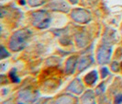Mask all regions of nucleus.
Listing matches in <instances>:
<instances>
[{
  "label": "nucleus",
  "mask_w": 122,
  "mask_h": 104,
  "mask_svg": "<svg viewBox=\"0 0 122 104\" xmlns=\"http://www.w3.org/2000/svg\"><path fill=\"white\" fill-rule=\"evenodd\" d=\"M30 37V31L28 30H19L12 35L9 42V48L14 52L24 49L28 40Z\"/></svg>",
  "instance_id": "1"
},
{
  "label": "nucleus",
  "mask_w": 122,
  "mask_h": 104,
  "mask_svg": "<svg viewBox=\"0 0 122 104\" xmlns=\"http://www.w3.org/2000/svg\"><path fill=\"white\" fill-rule=\"evenodd\" d=\"M51 16L44 10H39L32 13V23L38 29H46L51 23Z\"/></svg>",
  "instance_id": "2"
},
{
  "label": "nucleus",
  "mask_w": 122,
  "mask_h": 104,
  "mask_svg": "<svg viewBox=\"0 0 122 104\" xmlns=\"http://www.w3.org/2000/svg\"><path fill=\"white\" fill-rule=\"evenodd\" d=\"M71 17H72V18H73V20H75L78 23H82V24L88 23L92 18L91 14L88 12L87 10L83 9V8L73 9Z\"/></svg>",
  "instance_id": "3"
},
{
  "label": "nucleus",
  "mask_w": 122,
  "mask_h": 104,
  "mask_svg": "<svg viewBox=\"0 0 122 104\" xmlns=\"http://www.w3.org/2000/svg\"><path fill=\"white\" fill-rule=\"evenodd\" d=\"M112 54V48L108 45H102L97 52V61L100 65L108 64Z\"/></svg>",
  "instance_id": "4"
},
{
  "label": "nucleus",
  "mask_w": 122,
  "mask_h": 104,
  "mask_svg": "<svg viewBox=\"0 0 122 104\" xmlns=\"http://www.w3.org/2000/svg\"><path fill=\"white\" fill-rule=\"evenodd\" d=\"M50 8L53 10H59V11H63V12H68L69 11V6L62 0H54L52 3H51Z\"/></svg>",
  "instance_id": "5"
},
{
  "label": "nucleus",
  "mask_w": 122,
  "mask_h": 104,
  "mask_svg": "<svg viewBox=\"0 0 122 104\" xmlns=\"http://www.w3.org/2000/svg\"><path fill=\"white\" fill-rule=\"evenodd\" d=\"M68 89L71 90V91H73V93L81 94L82 91L84 90V86H83V84L81 83V81L79 79H75L73 80V82L69 85Z\"/></svg>",
  "instance_id": "6"
},
{
  "label": "nucleus",
  "mask_w": 122,
  "mask_h": 104,
  "mask_svg": "<svg viewBox=\"0 0 122 104\" xmlns=\"http://www.w3.org/2000/svg\"><path fill=\"white\" fill-rule=\"evenodd\" d=\"M76 63H77V58L75 56L70 57L66 62V66H65V72L68 75H71L74 72L75 66H76Z\"/></svg>",
  "instance_id": "7"
},
{
  "label": "nucleus",
  "mask_w": 122,
  "mask_h": 104,
  "mask_svg": "<svg viewBox=\"0 0 122 104\" xmlns=\"http://www.w3.org/2000/svg\"><path fill=\"white\" fill-rule=\"evenodd\" d=\"M93 63V58L91 56H83L79 61L78 69L79 71H84L85 69L89 67V66Z\"/></svg>",
  "instance_id": "8"
},
{
  "label": "nucleus",
  "mask_w": 122,
  "mask_h": 104,
  "mask_svg": "<svg viewBox=\"0 0 122 104\" xmlns=\"http://www.w3.org/2000/svg\"><path fill=\"white\" fill-rule=\"evenodd\" d=\"M98 79V75H97V72L96 71V70H94V71H92L90 72L89 74H87L86 77H85V81H86V83L87 85H89V86H93Z\"/></svg>",
  "instance_id": "9"
},
{
  "label": "nucleus",
  "mask_w": 122,
  "mask_h": 104,
  "mask_svg": "<svg viewBox=\"0 0 122 104\" xmlns=\"http://www.w3.org/2000/svg\"><path fill=\"white\" fill-rule=\"evenodd\" d=\"M45 0H28L29 5L31 6H39L44 4Z\"/></svg>",
  "instance_id": "10"
},
{
  "label": "nucleus",
  "mask_w": 122,
  "mask_h": 104,
  "mask_svg": "<svg viewBox=\"0 0 122 104\" xmlns=\"http://www.w3.org/2000/svg\"><path fill=\"white\" fill-rule=\"evenodd\" d=\"M9 77H10V78H11V80H12L13 82L19 83V78H18V77H17V75H16V69H13L12 71L9 72Z\"/></svg>",
  "instance_id": "11"
},
{
  "label": "nucleus",
  "mask_w": 122,
  "mask_h": 104,
  "mask_svg": "<svg viewBox=\"0 0 122 104\" xmlns=\"http://www.w3.org/2000/svg\"><path fill=\"white\" fill-rule=\"evenodd\" d=\"M7 56H9V54L7 53V51L4 46H1V48H0V59H5Z\"/></svg>",
  "instance_id": "12"
},
{
  "label": "nucleus",
  "mask_w": 122,
  "mask_h": 104,
  "mask_svg": "<svg viewBox=\"0 0 122 104\" xmlns=\"http://www.w3.org/2000/svg\"><path fill=\"white\" fill-rule=\"evenodd\" d=\"M108 70H107V67H103L101 69V77H102V78H105V77H107V76H108Z\"/></svg>",
  "instance_id": "13"
},
{
  "label": "nucleus",
  "mask_w": 122,
  "mask_h": 104,
  "mask_svg": "<svg viewBox=\"0 0 122 104\" xmlns=\"http://www.w3.org/2000/svg\"><path fill=\"white\" fill-rule=\"evenodd\" d=\"M118 66H119L118 63L117 61H115V62H113L112 65H111V69H112L114 72H117V71H118Z\"/></svg>",
  "instance_id": "14"
},
{
  "label": "nucleus",
  "mask_w": 122,
  "mask_h": 104,
  "mask_svg": "<svg viewBox=\"0 0 122 104\" xmlns=\"http://www.w3.org/2000/svg\"><path fill=\"white\" fill-rule=\"evenodd\" d=\"M115 103L116 104L122 103V94H119V95L116 96V98H115Z\"/></svg>",
  "instance_id": "15"
},
{
  "label": "nucleus",
  "mask_w": 122,
  "mask_h": 104,
  "mask_svg": "<svg viewBox=\"0 0 122 104\" xmlns=\"http://www.w3.org/2000/svg\"><path fill=\"white\" fill-rule=\"evenodd\" d=\"M104 90H105V85L101 84V85L97 88V94H101L102 92H104Z\"/></svg>",
  "instance_id": "16"
},
{
  "label": "nucleus",
  "mask_w": 122,
  "mask_h": 104,
  "mask_svg": "<svg viewBox=\"0 0 122 104\" xmlns=\"http://www.w3.org/2000/svg\"><path fill=\"white\" fill-rule=\"evenodd\" d=\"M70 2H71V3H73V4H77L78 0H70Z\"/></svg>",
  "instance_id": "17"
},
{
  "label": "nucleus",
  "mask_w": 122,
  "mask_h": 104,
  "mask_svg": "<svg viewBox=\"0 0 122 104\" xmlns=\"http://www.w3.org/2000/svg\"><path fill=\"white\" fill-rule=\"evenodd\" d=\"M20 4H21V5H24V4H25L24 0H21V1H20Z\"/></svg>",
  "instance_id": "18"
},
{
  "label": "nucleus",
  "mask_w": 122,
  "mask_h": 104,
  "mask_svg": "<svg viewBox=\"0 0 122 104\" xmlns=\"http://www.w3.org/2000/svg\"><path fill=\"white\" fill-rule=\"evenodd\" d=\"M18 104H24V103H18Z\"/></svg>",
  "instance_id": "19"
},
{
  "label": "nucleus",
  "mask_w": 122,
  "mask_h": 104,
  "mask_svg": "<svg viewBox=\"0 0 122 104\" xmlns=\"http://www.w3.org/2000/svg\"><path fill=\"white\" fill-rule=\"evenodd\" d=\"M93 104H95V103H93Z\"/></svg>",
  "instance_id": "20"
},
{
  "label": "nucleus",
  "mask_w": 122,
  "mask_h": 104,
  "mask_svg": "<svg viewBox=\"0 0 122 104\" xmlns=\"http://www.w3.org/2000/svg\"><path fill=\"white\" fill-rule=\"evenodd\" d=\"M120 104H122V103H120Z\"/></svg>",
  "instance_id": "21"
},
{
  "label": "nucleus",
  "mask_w": 122,
  "mask_h": 104,
  "mask_svg": "<svg viewBox=\"0 0 122 104\" xmlns=\"http://www.w3.org/2000/svg\"></svg>",
  "instance_id": "22"
}]
</instances>
